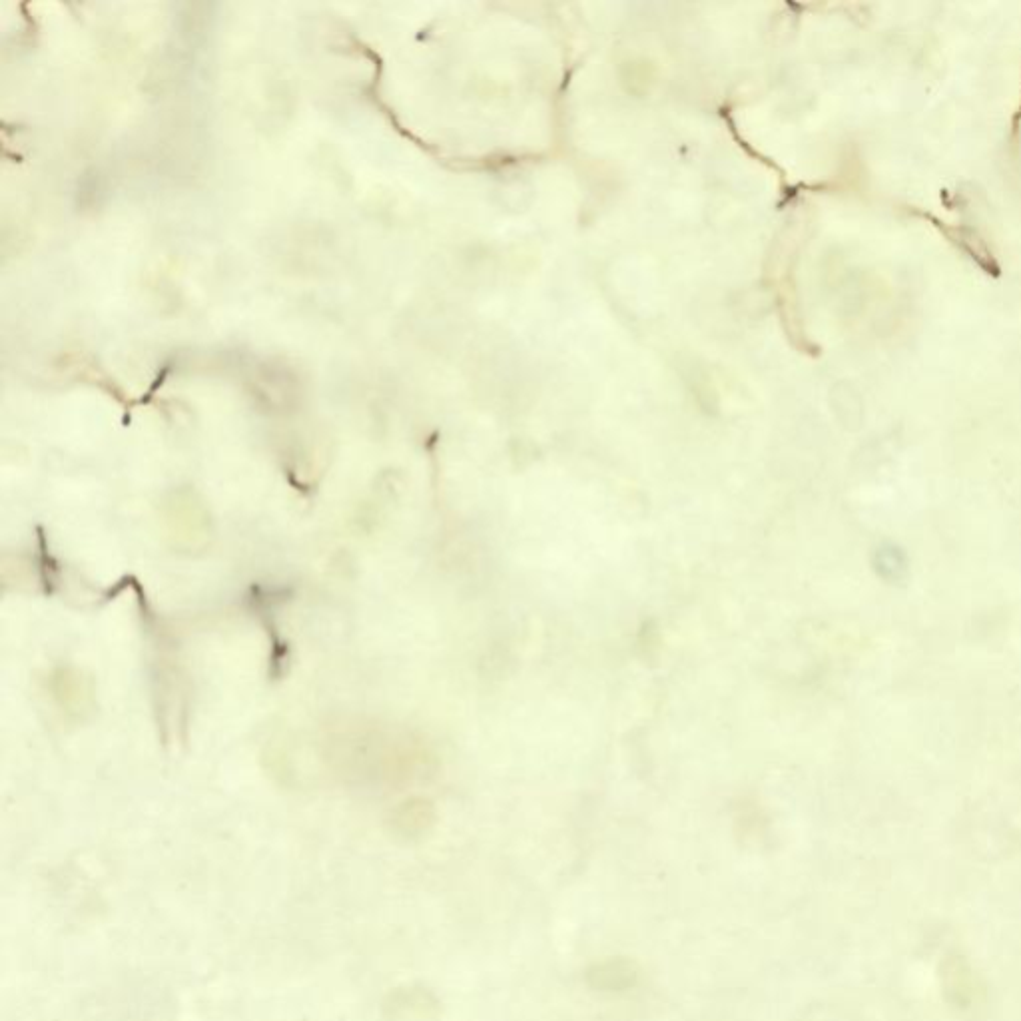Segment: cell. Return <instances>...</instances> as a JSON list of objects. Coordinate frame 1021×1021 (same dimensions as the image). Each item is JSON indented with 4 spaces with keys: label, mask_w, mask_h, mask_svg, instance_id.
Instances as JSON below:
<instances>
[{
    "label": "cell",
    "mask_w": 1021,
    "mask_h": 1021,
    "mask_svg": "<svg viewBox=\"0 0 1021 1021\" xmlns=\"http://www.w3.org/2000/svg\"><path fill=\"white\" fill-rule=\"evenodd\" d=\"M637 982V968L627 960H611L589 970V984L603 992H623Z\"/></svg>",
    "instance_id": "6da1fadb"
}]
</instances>
